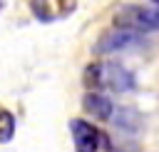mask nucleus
I'll use <instances>...</instances> for the list:
<instances>
[{
    "label": "nucleus",
    "instance_id": "obj_1",
    "mask_svg": "<svg viewBox=\"0 0 159 152\" xmlns=\"http://www.w3.org/2000/svg\"><path fill=\"white\" fill-rule=\"evenodd\" d=\"M84 85L92 90V92H99V90H112V92H129L134 90V75L119 65V62H92L87 70H84Z\"/></svg>",
    "mask_w": 159,
    "mask_h": 152
},
{
    "label": "nucleus",
    "instance_id": "obj_2",
    "mask_svg": "<svg viewBox=\"0 0 159 152\" xmlns=\"http://www.w3.org/2000/svg\"><path fill=\"white\" fill-rule=\"evenodd\" d=\"M114 27L144 35L159 30V10L144 7V5H124L114 12Z\"/></svg>",
    "mask_w": 159,
    "mask_h": 152
},
{
    "label": "nucleus",
    "instance_id": "obj_3",
    "mask_svg": "<svg viewBox=\"0 0 159 152\" xmlns=\"http://www.w3.org/2000/svg\"><path fill=\"white\" fill-rule=\"evenodd\" d=\"M70 132H72L75 152H97V147L104 142L102 132L87 120H72L70 122Z\"/></svg>",
    "mask_w": 159,
    "mask_h": 152
},
{
    "label": "nucleus",
    "instance_id": "obj_4",
    "mask_svg": "<svg viewBox=\"0 0 159 152\" xmlns=\"http://www.w3.org/2000/svg\"><path fill=\"white\" fill-rule=\"evenodd\" d=\"M30 10L37 20L52 22L75 10V0H30Z\"/></svg>",
    "mask_w": 159,
    "mask_h": 152
},
{
    "label": "nucleus",
    "instance_id": "obj_5",
    "mask_svg": "<svg viewBox=\"0 0 159 152\" xmlns=\"http://www.w3.org/2000/svg\"><path fill=\"white\" fill-rule=\"evenodd\" d=\"M139 37L142 35H137V32H129V30H122V27H112L97 40L94 52H104V55L107 52H117V50H124L129 45H137Z\"/></svg>",
    "mask_w": 159,
    "mask_h": 152
},
{
    "label": "nucleus",
    "instance_id": "obj_6",
    "mask_svg": "<svg viewBox=\"0 0 159 152\" xmlns=\"http://www.w3.org/2000/svg\"><path fill=\"white\" fill-rule=\"evenodd\" d=\"M82 107H84V112L89 117L102 120V122L104 120H112V112H114V105H112V100L104 92H87L82 97Z\"/></svg>",
    "mask_w": 159,
    "mask_h": 152
},
{
    "label": "nucleus",
    "instance_id": "obj_7",
    "mask_svg": "<svg viewBox=\"0 0 159 152\" xmlns=\"http://www.w3.org/2000/svg\"><path fill=\"white\" fill-rule=\"evenodd\" d=\"M12 135H15V117H12V112L2 110V112H0V142H2V145L10 142Z\"/></svg>",
    "mask_w": 159,
    "mask_h": 152
},
{
    "label": "nucleus",
    "instance_id": "obj_8",
    "mask_svg": "<svg viewBox=\"0 0 159 152\" xmlns=\"http://www.w3.org/2000/svg\"><path fill=\"white\" fill-rule=\"evenodd\" d=\"M152 2H157V5H159V0H152Z\"/></svg>",
    "mask_w": 159,
    "mask_h": 152
}]
</instances>
